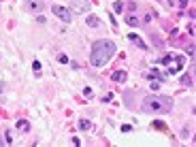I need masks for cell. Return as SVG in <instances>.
I'll list each match as a JSON object with an SVG mask.
<instances>
[{
	"mask_svg": "<svg viewBox=\"0 0 196 147\" xmlns=\"http://www.w3.org/2000/svg\"><path fill=\"white\" fill-rule=\"evenodd\" d=\"M128 38H130L132 43H136V45H139V47H141V49H145V43H141V38L136 37V34H128Z\"/></svg>",
	"mask_w": 196,
	"mask_h": 147,
	"instance_id": "obj_8",
	"label": "cell"
},
{
	"mask_svg": "<svg viewBox=\"0 0 196 147\" xmlns=\"http://www.w3.org/2000/svg\"><path fill=\"white\" fill-rule=\"evenodd\" d=\"M181 83H184V86L188 87V86H190V83H192V79H190V77H188V75H185L184 79H181Z\"/></svg>",
	"mask_w": 196,
	"mask_h": 147,
	"instance_id": "obj_13",
	"label": "cell"
},
{
	"mask_svg": "<svg viewBox=\"0 0 196 147\" xmlns=\"http://www.w3.org/2000/svg\"><path fill=\"white\" fill-rule=\"evenodd\" d=\"M113 9H115V11L120 13V11H122V9H124V4H122V2H115V4H113Z\"/></svg>",
	"mask_w": 196,
	"mask_h": 147,
	"instance_id": "obj_15",
	"label": "cell"
},
{
	"mask_svg": "<svg viewBox=\"0 0 196 147\" xmlns=\"http://www.w3.org/2000/svg\"><path fill=\"white\" fill-rule=\"evenodd\" d=\"M26 9L28 11H41L43 9V2L41 0H26Z\"/></svg>",
	"mask_w": 196,
	"mask_h": 147,
	"instance_id": "obj_5",
	"label": "cell"
},
{
	"mask_svg": "<svg viewBox=\"0 0 196 147\" xmlns=\"http://www.w3.org/2000/svg\"><path fill=\"white\" fill-rule=\"evenodd\" d=\"M188 4V0H179V7H185Z\"/></svg>",
	"mask_w": 196,
	"mask_h": 147,
	"instance_id": "obj_16",
	"label": "cell"
},
{
	"mask_svg": "<svg viewBox=\"0 0 196 147\" xmlns=\"http://www.w3.org/2000/svg\"><path fill=\"white\" fill-rule=\"evenodd\" d=\"M51 13H53L56 17H60L62 22H71V19H73V11H68V9L62 7V4H53V7H51Z\"/></svg>",
	"mask_w": 196,
	"mask_h": 147,
	"instance_id": "obj_3",
	"label": "cell"
},
{
	"mask_svg": "<svg viewBox=\"0 0 196 147\" xmlns=\"http://www.w3.org/2000/svg\"><path fill=\"white\" fill-rule=\"evenodd\" d=\"M86 24L90 26V28H98V26H100V19H98L96 15H87V17H86Z\"/></svg>",
	"mask_w": 196,
	"mask_h": 147,
	"instance_id": "obj_6",
	"label": "cell"
},
{
	"mask_svg": "<svg viewBox=\"0 0 196 147\" xmlns=\"http://www.w3.org/2000/svg\"><path fill=\"white\" fill-rule=\"evenodd\" d=\"M17 128H19V130H30V124L22 120V122H17Z\"/></svg>",
	"mask_w": 196,
	"mask_h": 147,
	"instance_id": "obj_9",
	"label": "cell"
},
{
	"mask_svg": "<svg viewBox=\"0 0 196 147\" xmlns=\"http://www.w3.org/2000/svg\"><path fill=\"white\" fill-rule=\"evenodd\" d=\"M115 51H117V45H115L113 41H109V38H100V41H96V43L92 45L90 62L100 68V66H105V64L115 56Z\"/></svg>",
	"mask_w": 196,
	"mask_h": 147,
	"instance_id": "obj_1",
	"label": "cell"
},
{
	"mask_svg": "<svg viewBox=\"0 0 196 147\" xmlns=\"http://www.w3.org/2000/svg\"><path fill=\"white\" fill-rule=\"evenodd\" d=\"M173 109V98L169 96H145L143 102H141V111L143 113H149V115H160V113H169Z\"/></svg>",
	"mask_w": 196,
	"mask_h": 147,
	"instance_id": "obj_2",
	"label": "cell"
},
{
	"mask_svg": "<svg viewBox=\"0 0 196 147\" xmlns=\"http://www.w3.org/2000/svg\"><path fill=\"white\" fill-rule=\"evenodd\" d=\"M149 87H151V90H158V87H160V79H156V81H151V86H149Z\"/></svg>",
	"mask_w": 196,
	"mask_h": 147,
	"instance_id": "obj_14",
	"label": "cell"
},
{
	"mask_svg": "<svg viewBox=\"0 0 196 147\" xmlns=\"http://www.w3.org/2000/svg\"><path fill=\"white\" fill-rule=\"evenodd\" d=\"M32 68H34V73H37V75H41V62L34 60V62H32Z\"/></svg>",
	"mask_w": 196,
	"mask_h": 147,
	"instance_id": "obj_11",
	"label": "cell"
},
{
	"mask_svg": "<svg viewBox=\"0 0 196 147\" xmlns=\"http://www.w3.org/2000/svg\"><path fill=\"white\" fill-rule=\"evenodd\" d=\"M113 81L124 83V81H126V73H124V71H115V73H113Z\"/></svg>",
	"mask_w": 196,
	"mask_h": 147,
	"instance_id": "obj_7",
	"label": "cell"
},
{
	"mask_svg": "<svg viewBox=\"0 0 196 147\" xmlns=\"http://www.w3.org/2000/svg\"><path fill=\"white\" fill-rule=\"evenodd\" d=\"M71 4H73L75 13H86V11H90V2H87V0H73Z\"/></svg>",
	"mask_w": 196,
	"mask_h": 147,
	"instance_id": "obj_4",
	"label": "cell"
},
{
	"mask_svg": "<svg viewBox=\"0 0 196 147\" xmlns=\"http://www.w3.org/2000/svg\"><path fill=\"white\" fill-rule=\"evenodd\" d=\"M79 128H81V130H87V128H90V122H87V120H81V122H79Z\"/></svg>",
	"mask_w": 196,
	"mask_h": 147,
	"instance_id": "obj_12",
	"label": "cell"
},
{
	"mask_svg": "<svg viewBox=\"0 0 196 147\" xmlns=\"http://www.w3.org/2000/svg\"><path fill=\"white\" fill-rule=\"evenodd\" d=\"M126 22H128L130 26H136V24H139V19H136L135 15H128V17H126Z\"/></svg>",
	"mask_w": 196,
	"mask_h": 147,
	"instance_id": "obj_10",
	"label": "cell"
}]
</instances>
